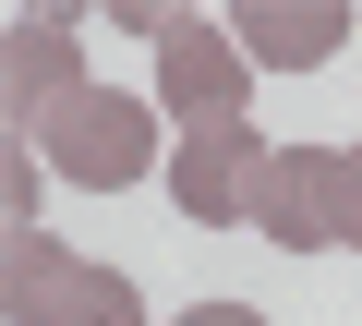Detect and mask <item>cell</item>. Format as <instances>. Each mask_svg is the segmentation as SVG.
<instances>
[{
    "label": "cell",
    "mask_w": 362,
    "mask_h": 326,
    "mask_svg": "<svg viewBox=\"0 0 362 326\" xmlns=\"http://www.w3.org/2000/svg\"><path fill=\"white\" fill-rule=\"evenodd\" d=\"M0 302H13V326H145V290H133L121 266H85V254H61L49 230H13Z\"/></svg>",
    "instance_id": "cell-1"
},
{
    "label": "cell",
    "mask_w": 362,
    "mask_h": 326,
    "mask_svg": "<svg viewBox=\"0 0 362 326\" xmlns=\"http://www.w3.org/2000/svg\"><path fill=\"white\" fill-rule=\"evenodd\" d=\"M37 157H49L73 194H121V182H145V170H157V109H145V97H121V85H85V97L37 133Z\"/></svg>",
    "instance_id": "cell-2"
},
{
    "label": "cell",
    "mask_w": 362,
    "mask_h": 326,
    "mask_svg": "<svg viewBox=\"0 0 362 326\" xmlns=\"http://www.w3.org/2000/svg\"><path fill=\"white\" fill-rule=\"evenodd\" d=\"M266 170H278V145H254V121H230V133H181V157H169V206L194 218V230H242V218L266 206Z\"/></svg>",
    "instance_id": "cell-3"
},
{
    "label": "cell",
    "mask_w": 362,
    "mask_h": 326,
    "mask_svg": "<svg viewBox=\"0 0 362 326\" xmlns=\"http://www.w3.org/2000/svg\"><path fill=\"white\" fill-rule=\"evenodd\" d=\"M242 97H254V61H242L230 25H181V37L157 49V109H169L181 133H230Z\"/></svg>",
    "instance_id": "cell-4"
},
{
    "label": "cell",
    "mask_w": 362,
    "mask_h": 326,
    "mask_svg": "<svg viewBox=\"0 0 362 326\" xmlns=\"http://www.w3.org/2000/svg\"><path fill=\"white\" fill-rule=\"evenodd\" d=\"M73 97H85V49H73V25H13V37H0V109H13V145H37Z\"/></svg>",
    "instance_id": "cell-5"
},
{
    "label": "cell",
    "mask_w": 362,
    "mask_h": 326,
    "mask_svg": "<svg viewBox=\"0 0 362 326\" xmlns=\"http://www.w3.org/2000/svg\"><path fill=\"white\" fill-rule=\"evenodd\" d=\"M254 230H266L278 254H326V242H338V145H278Z\"/></svg>",
    "instance_id": "cell-6"
},
{
    "label": "cell",
    "mask_w": 362,
    "mask_h": 326,
    "mask_svg": "<svg viewBox=\"0 0 362 326\" xmlns=\"http://www.w3.org/2000/svg\"><path fill=\"white\" fill-rule=\"evenodd\" d=\"M230 37H242L254 73H314V61L350 49V0H242Z\"/></svg>",
    "instance_id": "cell-7"
},
{
    "label": "cell",
    "mask_w": 362,
    "mask_h": 326,
    "mask_svg": "<svg viewBox=\"0 0 362 326\" xmlns=\"http://www.w3.org/2000/svg\"><path fill=\"white\" fill-rule=\"evenodd\" d=\"M37 194H49V157L13 145V157H0V206H13V230H37Z\"/></svg>",
    "instance_id": "cell-8"
},
{
    "label": "cell",
    "mask_w": 362,
    "mask_h": 326,
    "mask_svg": "<svg viewBox=\"0 0 362 326\" xmlns=\"http://www.w3.org/2000/svg\"><path fill=\"white\" fill-rule=\"evenodd\" d=\"M338 242L362 254V145H338Z\"/></svg>",
    "instance_id": "cell-9"
},
{
    "label": "cell",
    "mask_w": 362,
    "mask_h": 326,
    "mask_svg": "<svg viewBox=\"0 0 362 326\" xmlns=\"http://www.w3.org/2000/svg\"><path fill=\"white\" fill-rule=\"evenodd\" d=\"M181 326H266V314H254V302H194Z\"/></svg>",
    "instance_id": "cell-10"
}]
</instances>
